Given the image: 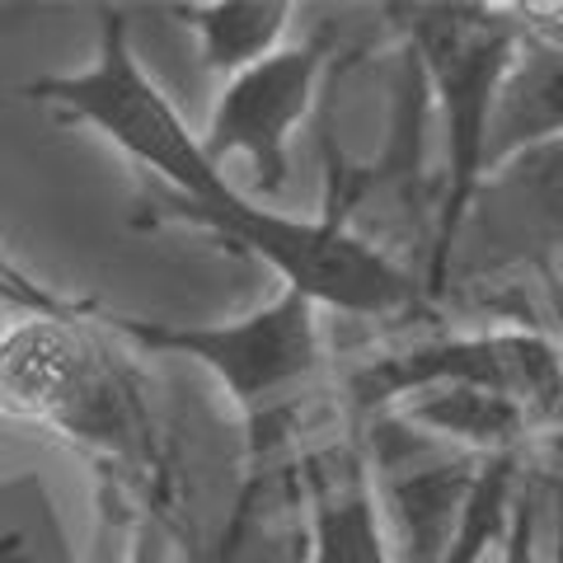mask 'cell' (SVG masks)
Listing matches in <instances>:
<instances>
[{"mask_svg": "<svg viewBox=\"0 0 563 563\" xmlns=\"http://www.w3.org/2000/svg\"><path fill=\"white\" fill-rule=\"evenodd\" d=\"M128 347L99 306L24 314L0 333V418L76 446L109 484L151 493L165 479V437Z\"/></svg>", "mask_w": 563, "mask_h": 563, "instance_id": "cell-1", "label": "cell"}, {"mask_svg": "<svg viewBox=\"0 0 563 563\" xmlns=\"http://www.w3.org/2000/svg\"><path fill=\"white\" fill-rule=\"evenodd\" d=\"M33 103H47L66 118L95 128L109 146H118L132 165L155 174L169 198L165 207L184 211H225L240 207L250 192L225 179V169L207 155L202 132H192L174 99L155 85L132 47V29L118 10L103 14L99 47L80 70L38 76L24 85Z\"/></svg>", "mask_w": 563, "mask_h": 563, "instance_id": "cell-2", "label": "cell"}, {"mask_svg": "<svg viewBox=\"0 0 563 563\" xmlns=\"http://www.w3.org/2000/svg\"><path fill=\"white\" fill-rule=\"evenodd\" d=\"M399 29L422 70L446 136V188L437 207L428 287L442 273L474 188L488 174V136L503 85L521 57L526 24L512 5H399Z\"/></svg>", "mask_w": 563, "mask_h": 563, "instance_id": "cell-3", "label": "cell"}, {"mask_svg": "<svg viewBox=\"0 0 563 563\" xmlns=\"http://www.w3.org/2000/svg\"><path fill=\"white\" fill-rule=\"evenodd\" d=\"M165 217L240 244L244 254L268 263L282 277V287L301 291L306 301L333 314L385 320V314H404L422 296V282L385 254L376 240L352 231L343 207L320 211V217H296V211H277L263 207L258 198H244L240 207L225 211L165 207Z\"/></svg>", "mask_w": 563, "mask_h": 563, "instance_id": "cell-4", "label": "cell"}, {"mask_svg": "<svg viewBox=\"0 0 563 563\" xmlns=\"http://www.w3.org/2000/svg\"><path fill=\"white\" fill-rule=\"evenodd\" d=\"M118 339L146 352H169L207 366L231 395L235 409L263 422L287 413L324 380V310L306 301L301 291L282 287L250 314L221 324H174V320H141V314H109Z\"/></svg>", "mask_w": 563, "mask_h": 563, "instance_id": "cell-5", "label": "cell"}, {"mask_svg": "<svg viewBox=\"0 0 563 563\" xmlns=\"http://www.w3.org/2000/svg\"><path fill=\"white\" fill-rule=\"evenodd\" d=\"M442 385H474L526 404L540 428L563 418V347L536 329H455L432 339L399 343L380 357H366L352 372V409L357 418H380L395 404Z\"/></svg>", "mask_w": 563, "mask_h": 563, "instance_id": "cell-6", "label": "cell"}, {"mask_svg": "<svg viewBox=\"0 0 563 563\" xmlns=\"http://www.w3.org/2000/svg\"><path fill=\"white\" fill-rule=\"evenodd\" d=\"M554 254H563V136L488 165L432 291L455 277H498L526 263L544 268Z\"/></svg>", "mask_w": 563, "mask_h": 563, "instance_id": "cell-7", "label": "cell"}, {"mask_svg": "<svg viewBox=\"0 0 563 563\" xmlns=\"http://www.w3.org/2000/svg\"><path fill=\"white\" fill-rule=\"evenodd\" d=\"M329 47L320 38L287 43L268 62L240 70L221 85V99L207 122V155L225 169V161H244L254 174V192L273 198L291 179V136L314 109Z\"/></svg>", "mask_w": 563, "mask_h": 563, "instance_id": "cell-8", "label": "cell"}, {"mask_svg": "<svg viewBox=\"0 0 563 563\" xmlns=\"http://www.w3.org/2000/svg\"><path fill=\"white\" fill-rule=\"evenodd\" d=\"M291 563H404L362 437L310 455L306 531L291 540Z\"/></svg>", "mask_w": 563, "mask_h": 563, "instance_id": "cell-9", "label": "cell"}, {"mask_svg": "<svg viewBox=\"0 0 563 563\" xmlns=\"http://www.w3.org/2000/svg\"><path fill=\"white\" fill-rule=\"evenodd\" d=\"M179 24L198 38V62L211 76H240L287 47L296 20L291 0H211V5H174Z\"/></svg>", "mask_w": 563, "mask_h": 563, "instance_id": "cell-10", "label": "cell"}, {"mask_svg": "<svg viewBox=\"0 0 563 563\" xmlns=\"http://www.w3.org/2000/svg\"><path fill=\"white\" fill-rule=\"evenodd\" d=\"M550 136H563V47L540 43L526 33L521 57L503 85L498 118H493L488 165H498L503 155Z\"/></svg>", "mask_w": 563, "mask_h": 563, "instance_id": "cell-11", "label": "cell"}, {"mask_svg": "<svg viewBox=\"0 0 563 563\" xmlns=\"http://www.w3.org/2000/svg\"><path fill=\"white\" fill-rule=\"evenodd\" d=\"M0 563H80L38 470L0 479Z\"/></svg>", "mask_w": 563, "mask_h": 563, "instance_id": "cell-12", "label": "cell"}, {"mask_svg": "<svg viewBox=\"0 0 563 563\" xmlns=\"http://www.w3.org/2000/svg\"><path fill=\"white\" fill-rule=\"evenodd\" d=\"M0 310H10L14 320H24V314H85V310H95V301H80V296L47 287L38 273H29L0 244Z\"/></svg>", "mask_w": 563, "mask_h": 563, "instance_id": "cell-13", "label": "cell"}, {"mask_svg": "<svg viewBox=\"0 0 563 563\" xmlns=\"http://www.w3.org/2000/svg\"><path fill=\"white\" fill-rule=\"evenodd\" d=\"M498 563H540V493L531 484L517 488L512 521L498 544Z\"/></svg>", "mask_w": 563, "mask_h": 563, "instance_id": "cell-14", "label": "cell"}, {"mask_svg": "<svg viewBox=\"0 0 563 563\" xmlns=\"http://www.w3.org/2000/svg\"><path fill=\"white\" fill-rule=\"evenodd\" d=\"M128 563H165L161 531H155V526H141V531H136V550L128 544Z\"/></svg>", "mask_w": 563, "mask_h": 563, "instance_id": "cell-15", "label": "cell"}]
</instances>
